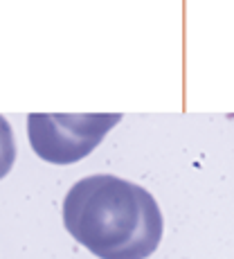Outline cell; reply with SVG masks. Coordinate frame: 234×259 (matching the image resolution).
I'll return each mask as SVG.
<instances>
[{
	"label": "cell",
	"mask_w": 234,
	"mask_h": 259,
	"mask_svg": "<svg viewBox=\"0 0 234 259\" xmlns=\"http://www.w3.org/2000/svg\"><path fill=\"white\" fill-rule=\"evenodd\" d=\"M16 160V142L9 122L0 115V178H5L14 167Z\"/></svg>",
	"instance_id": "cell-3"
},
{
	"label": "cell",
	"mask_w": 234,
	"mask_h": 259,
	"mask_svg": "<svg viewBox=\"0 0 234 259\" xmlns=\"http://www.w3.org/2000/svg\"><path fill=\"white\" fill-rule=\"evenodd\" d=\"M63 226L99 259H147L160 246L164 223L144 187L97 174L74 183L66 194Z\"/></svg>",
	"instance_id": "cell-1"
},
{
	"label": "cell",
	"mask_w": 234,
	"mask_h": 259,
	"mask_svg": "<svg viewBox=\"0 0 234 259\" xmlns=\"http://www.w3.org/2000/svg\"><path fill=\"white\" fill-rule=\"evenodd\" d=\"M117 122H122L119 113H32L27 138L45 162L72 165L92 153Z\"/></svg>",
	"instance_id": "cell-2"
}]
</instances>
